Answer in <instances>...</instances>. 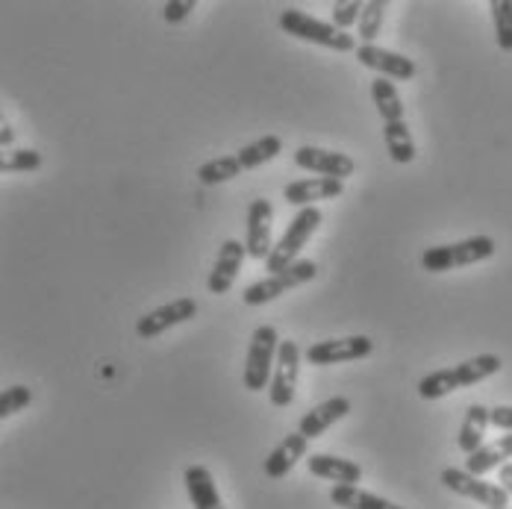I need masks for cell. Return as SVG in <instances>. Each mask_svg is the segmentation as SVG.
<instances>
[{
	"instance_id": "9a60e30c",
	"label": "cell",
	"mask_w": 512,
	"mask_h": 509,
	"mask_svg": "<svg viewBox=\"0 0 512 509\" xmlns=\"http://www.w3.org/2000/svg\"><path fill=\"white\" fill-rule=\"evenodd\" d=\"M345 192V180H333V177H307L298 183H289L283 189V201L298 209L315 206V201H333Z\"/></svg>"
},
{
	"instance_id": "4fadbf2b",
	"label": "cell",
	"mask_w": 512,
	"mask_h": 509,
	"mask_svg": "<svg viewBox=\"0 0 512 509\" xmlns=\"http://www.w3.org/2000/svg\"><path fill=\"white\" fill-rule=\"evenodd\" d=\"M357 62L365 65V68H371V71H377L386 80H404V83L412 80L415 71H418L412 59L395 51H386V48H377V45H359Z\"/></svg>"
},
{
	"instance_id": "3957f363",
	"label": "cell",
	"mask_w": 512,
	"mask_h": 509,
	"mask_svg": "<svg viewBox=\"0 0 512 509\" xmlns=\"http://www.w3.org/2000/svg\"><path fill=\"white\" fill-rule=\"evenodd\" d=\"M321 227V209L318 206H307V209H298V215L289 221L283 239L274 245L271 256L265 259V268L271 274H280L286 268H292L298 262V254L307 248V242L315 236V230Z\"/></svg>"
},
{
	"instance_id": "7a4b0ae2",
	"label": "cell",
	"mask_w": 512,
	"mask_h": 509,
	"mask_svg": "<svg viewBox=\"0 0 512 509\" xmlns=\"http://www.w3.org/2000/svg\"><path fill=\"white\" fill-rule=\"evenodd\" d=\"M280 30L286 36H295L301 42H309V45H318V48H327V51H339V53H357V39L327 21H318L301 9H283L280 12Z\"/></svg>"
},
{
	"instance_id": "8fae6325",
	"label": "cell",
	"mask_w": 512,
	"mask_h": 509,
	"mask_svg": "<svg viewBox=\"0 0 512 509\" xmlns=\"http://www.w3.org/2000/svg\"><path fill=\"white\" fill-rule=\"evenodd\" d=\"M295 165L318 174V177H333V180H345L357 171V162L348 153L324 151V148H312V145H304L295 151Z\"/></svg>"
},
{
	"instance_id": "d6986e66",
	"label": "cell",
	"mask_w": 512,
	"mask_h": 509,
	"mask_svg": "<svg viewBox=\"0 0 512 509\" xmlns=\"http://www.w3.org/2000/svg\"><path fill=\"white\" fill-rule=\"evenodd\" d=\"M489 424H492V409H486L483 404H471L465 409V418H462V427L457 433V445H460L465 457H471V454H477L483 448Z\"/></svg>"
},
{
	"instance_id": "52a82bcc",
	"label": "cell",
	"mask_w": 512,
	"mask_h": 509,
	"mask_svg": "<svg viewBox=\"0 0 512 509\" xmlns=\"http://www.w3.org/2000/svg\"><path fill=\"white\" fill-rule=\"evenodd\" d=\"M442 486L457 492L462 498L480 504V507L489 509H504L510 507V492L498 483H486L483 477H474L468 474L465 468H445L442 471Z\"/></svg>"
},
{
	"instance_id": "e575fe53",
	"label": "cell",
	"mask_w": 512,
	"mask_h": 509,
	"mask_svg": "<svg viewBox=\"0 0 512 509\" xmlns=\"http://www.w3.org/2000/svg\"><path fill=\"white\" fill-rule=\"evenodd\" d=\"M501 486L510 492V498H512V462H507V465L501 468Z\"/></svg>"
},
{
	"instance_id": "484cf974",
	"label": "cell",
	"mask_w": 512,
	"mask_h": 509,
	"mask_svg": "<svg viewBox=\"0 0 512 509\" xmlns=\"http://www.w3.org/2000/svg\"><path fill=\"white\" fill-rule=\"evenodd\" d=\"M242 171L245 168H242V162L236 156H215V159H209L198 168V180L204 186H218V183H227V180L239 177Z\"/></svg>"
},
{
	"instance_id": "44dd1931",
	"label": "cell",
	"mask_w": 512,
	"mask_h": 509,
	"mask_svg": "<svg viewBox=\"0 0 512 509\" xmlns=\"http://www.w3.org/2000/svg\"><path fill=\"white\" fill-rule=\"evenodd\" d=\"M186 492H189L195 509H224L221 495H218V486H215V480H212L206 465H189L186 468Z\"/></svg>"
},
{
	"instance_id": "d4e9b609",
	"label": "cell",
	"mask_w": 512,
	"mask_h": 509,
	"mask_svg": "<svg viewBox=\"0 0 512 509\" xmlns=\"http://www.w3.org/2000/svg\"><path fill=\"white\" fill-rule=\"evenodd\" d=\"M280 151H283V139L280 136H262V139H256L254 145H245L242 151L236 153V159L242 162L245 171H254L259 165L271 162Z\"/></svg>"
},
{
	"instance_id": "f1b7e54d",
	"label": "cell",
	"mask_w": 512,
	"mask_h": 509,
	"mask_svg": "<svg viewBox=\"0 0 512 509\" xmlns=\"http://www.w3.org/2000/svg\"><path fill=\"white\" fill-rule=\"evenodd\" d=\"M42 168V153L21 148V151L6 153L0 159V171L3 174H21V171H39Z\"/></svg>"
},
{
	"instance_id": "5bb4252c",
	"label": "cell",
	"mask_w": 512,
	"mask_h": 509,
	"mask_svg": "<svg viewBox=\"0 0 512 509\" xmlns=\"http://www.w3.org/2000/svg\"><path fill=\"white\" fill-rule=\"evenodd\" d=\"M271 221H274V206L265 198H254L248 206V239L245 248L251 259H268L271 256Z\"/></svg>"
},
{
	"instance_id": "f546056e",
	"label": "cell",
	"mask_w": 512,
	"mask_h": 509,
	"mask_svg": "<svg viewBox=\"0 0 512 509\" xmlns=\"http://www.w3.org/2000/svg\"><path fill=\"white\" fill-rule=\"evenodd\" d=\"M30 401H33V392L27 386H9V389H3L0 392V418H9V415L27 409Z\"/></svg>"
},
{
	"instance_id": "9c48e42d",
	"label": "cell",
	"mask_w": 512,
	"mask_h": 509,
	"mask_svg": "<svg viewBox=\"0 0 512 509\" xmlns=\"http://www.w3.org/2000/svg\"><path fill=\"white\" fill-rule=\"evenodd\" d=\"M374 342L368 336H345V339H327V342H312L307 348L309 365H339V362H357V359L371 357Z\"/></svg>"
},
{
	"instance_id": "8992f818",
	"label": "cell",
	"mask_w": 512,
	"mask_h": 509,
	"mask_svg": "<svg viewBox=\"0 0 512 509\" xmlns=\"http://www.w3.org/2000/svg\"><path fill=\"white\" fill-rule=\"evenodd\" d=\"M315 274H318L315 259H298L292 268H286V271H280V274H268L265 280H256V283H251V286L242 292V301H245L248 306L268 304V301H274V298L286 295L289 289L304 286V283H309V280H315Z\"/></svg>"
},
{
	"instance_id": "83f0119b",
	"label": "cell",
	"mask_w": 512,
	"mask_h": 509,
	"mask_svg": "<svg viewBox=\"0 0 512 509\" xmlns=\"http://www.w3.org/2000/svg\"><path fill=\"white\" fill-rule=\"evenodd\" d=\"M492 21H495V39L504 53H512V0H492Z\"/></svg>"
},
{
	"instance_id": "4316f807",
	"label": "cell",
	"mask_w": 512,
	"mask_h": 509,
	"mask_svg": "<svg viewBox=\"0 0 512 509\" xmlns=\"http://www.w3.org/2000/svg\"><path fill=\"white\" fill-rule=\"evenodd\" d=\"M383 21H386V3L383 0H368L362 6V15H359V42L362 45H374V39L380 36L383 30Z\"/></svg>"
},
{
	"instance_id": "e0dca14e",
	"label": "cell",
	"mask_w": 512,
	"mask_h": 509,
	"mask_svg": "<svg viewBox=\"0 0 512 509\" xmlns=\"http://www.w3.org/2000/svg\"><path fill=\"white\" fill-rule=\"evenodd\" d=\"M348 412H351V401H348L345 395L330 398V401H324V404H318V407L307 409L304 418H301V424H298V430H301L307 439H318V436H324L336 421H342Z\"/></svg>"
},
{
	"instance_id": "5b68a950",
	"label": "cell",
	"mask_w": 512,
	"mask_h": 509,
	"mask_svg": "<svg viewBox=\"0 0 512 509\" xmlns=\"http://www.w3.org/2000/svg\"><path fill=\"white\" fill-rule=\"evenodd\" d=\"M495 254V239L489 236H471L462 239L457 245H439V248H427L421 254V268L430 274H445L454 268H465V265H477L483 259Z\"/></svg>"
},
{
	"instance_id": "2e32d148",
	"label": "cell",
	"mask_w": 512,
	"mask_h": 509,
	"mask_svg": "<svg viewBox=\"0 0 512 509\" xmlns=\"http://www.w3.org/2000/svg\"><path fill=\"white\" fill-rule=\"evenodd\" d=\"M307 448L309 439L301 430L289 433V436L268 454V459H265V465H262L265 477H268V480H283V477L298 465V459L307 457Z\"/></svg>"
},
{
	"instance_id": "603a6c76",
	"label": "cell",
	"mask_w": 512,
	"mask_h": 509,
	"mask_svg": "<svg viewBox=\"0 0 512 509\" xmlns=\"http://www.w3.org/2000/svg\"><path fill=\"white\" fill-rule=\"evenodd\" d=\"M330 501L342 509H404L380 495H371V492H362L359 486H333L330 489Z\"/></svg>"
},
{
	"instance_id": "ba28073f",
	"label": "cell",
	"mask_w": 512,
	"mask_h": 509,
	"mask_svg": "<svg viewBox=\"0 0 512 509\" xmlns=\"http://www.w3.org/2000/svg\"><path fill=\"white\" fill-rule=\"evenodd\" d=\"M298 374H301V348H298V342L283 339L280 354H277V365H274V377H271V386H268L271 407L283 409L295 401Z\"/></svg>"
},
{
	"instance_id": "836d02e7",
	"label": "cell",
	"mask_w": 512,
	"mask_h": 509,
	"mask_svg": "<svg viewBox=\"0 0 512 509\" xmlns=\"http://www.w3.org/2000/svg\"><path fill=\"white\" fill-rule=\"evenodd\" d=\"M12 142H15V133H12L9 124H3V127H0V148H9Z\"/></svg>"
},
{
	"instance_id": "ffe728a7",
	"label": "cell",
	"mask_w": 512,
	"mask_h": 509,
	"mask_svg": "<svg viewBox=\"0 0 512 509\" xmlns=\"http://www.w3.org/2000/svg\"><path fill=\"white\" fill-rule=\"evenodd\" d=\"M510 459H512V433H507V436H498L495 442L483 445L477 454H471V457L465 459V471H468V474H474V477H486L489 471L504 468Z\"/></svg>"
},
{
	"instance_id": "6da1fadb",
	"label": "cell",
	"mask_w": 512,
	"mask_h": 509,
	"mask_svg": "<svg viewBox=\"0 0 512 509\" xmlns=\"http://www.w3.org/2000/svg\"><path fill=\"white\" fill-rule=\"evenodd\" d=\"M504 368V359L498 354H480V357H471L454 365V368H442V371H433L427 374L421 383H418V395L424 401H439L457 389H468L474 383H483L486 377L498 374Z\"/></svg>"
},
{
	"instance_id": "7402d4cb",
	"label": "cell",
	"mask_w": 512,
	"mask_h": 509,
	"mask_svg": "<svg viewBox=\"0 0 512 509\" xmlns=\"http://www.w3.org/2000/svg\"><path fill=\"white\" fill-rule=\"evenodd\" d=\"M371 98H374V106L383 118V124H398V121H407L404 118V101L395 89V83H389L386 77H377L371 80Z\"/></svg>"
},
{
	"instance_id": "277c9868",
	"label": "cell",
	"mask_w": 512,
	"mask_h": 509,
	"mask_svg": "<svg viewBox=\"0 0 512 509\" xmlns=\"http://www.w3.org/2000/svg\"><path fill=\"white\" fill-rule=\"evenodd\" d=\"M280 333L274 324H259L251 336V348L245 357V389L248 392H262L271 386V371L277 365V354H280Z\"/></svg>"
},
{
	"instance_id": "d6a6232c",
	"label": "cell",
	"mask_w": 512,
	"mask_h": 509,
	"mask_svg": "<svg viewBox=\"0 0 512 509\" xmlns=\"http://www.w3.org/2000/svg\"><path fill=\"white\" fill-rule=\"evenodd\" d=\"M492 427L512 433V407H495L492 409Z\"/></svg>"
},
{
	"instance_id": "30bf717a",
	"label": "cell",
	"mask_w": 512,
	"mask_h": 509,
	"mask_svg": "<svg viewBox=\"0 0 512 509\" xmlns=\"http://www.w3.org/2000/svg\"><path fill=\"white\" fill-rule=\"evenodd\" d=\"M195 315H198V301H195V298H177V301H171V304L159 306L154 312L142 315V318L136 321V336H139V339H156V336H162L165 330L192 321Z\"/></svg>"
},
{
	"instance_id": "ac0fdd59",
	"label": "cell",
	"mask_w": 512,
	"mask_h": 509,
	"mask_svg": "<svg viewBox=\"0 0 512 509\" xmlns=\"http://www.w3.org/2000/svg\"><path fill=\"white\" fill-rule=\"evenodd\" d=\"M309 474L333 480L336 486H357L362 480V465L351 462V459L333 457V454H312L307 459Z\"/></svg>"
},
{
	"instance_id": "cb8c5ba5",
	"label": "cell",
	"mask_w": 512,
	"mask_h": 509,
	"mask_svg": "<svg viewBox=\"0 0 512 509\" xmlns=\"http://www.w3.org/2000/svg\"><path fill=\"white\" fill-rule=\"evenodd\" d=\"M383 139H386V151L392 156V162H398V165H410L412 159L418 156L407 121L383 124Z\"/></svg>"
},
{
	"instance_id": "7c38bea8",
	"label": "cell",
	"mask_w": 512,
	"mask_h": 509,
	"mask_svg": "<svg viewBox=\"0 0 512 509\" xmlns=\"http://www.w3.org/2000/svg\"><path fill=\"white\" fill-rule=\"evenodd\" d=\"M245 254H248V248L239 239H227L221 245V251L215 256V265L209 271V280H206L209 295H227L233 289V283L239 277V268L245 262Z\"/></svg>"
},
{
	"instance_id": "1f68e13d",
	"label": "cell",
	"mask_w": 512,
	"mask_h": 509,
	"mask_svg": "<svg viewBox=\"0 0 512 509\" xmlns=\"http://www.w3.org/2000/svg\"><path fill=\"white\" fill-rule=\"evenodd\" d=\"M192 9H195V0H168L162 15H165L168 24H177V21H186Z\"/></svg>"
},
{
	"instance_id": "d590c367",
	"label": "cell",
	"mask_w": 512,
	"mask_h": 509,
	"mask_svg": "<svg viewBox=\"0 0 512 509\" xmlns=\"http://www.w3.org/2000/svg\"><path fill=\"white\" fill-rule=\"evenodd\" d=\"M504 509H510V507H504Z\"/></svg>"
},
{
	"instance_id": "4dcf8cb0",
	"label": "cell",
	"mask_w": 512,
	"mask_h": 509,
	"mask_svg": "<svg viewBox=\"0 0 512 509\" xmlns=\"http://www.w3.org/2000/svg\"><path fill=\"white\" fill-rule=\"evenodd\" d=\"M362 6H365V3H359V0H342V3H333V27H339V30H345V33H348V27L359 24Z\"/></svg>"
}]
</instances>
